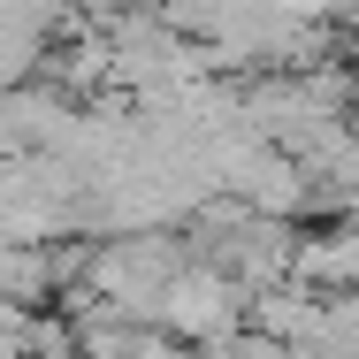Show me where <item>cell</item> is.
<instances>
[{"mask_svg": "<svg viewBox=\"0 0 359 359\" xmlns=\"http://www.w3.org/2000/svg\"><path fill=\"white\" fill-rule=\"evenodd\" d=\"M184 268H191V252H184V237H176V229L100 237V245H92V268H84V290H92L107 313H123V321L153 329V313H161V290L176 283Z\"/></svg>", "mask_w": 359, "mask_h": 359, "instance_id": "cell-1", "label": "cell"}, {"mask_svg": "<svg viewBox=\"0 0 359 359\" xmlns=\"http://www.w3.org/2000/svg\"><path fill=\"white\" fill-rule=\"evenodd\" d=\"M153 329H161L168 344H184V352H222V344L245 329V290L229 283L222 268H199V260H191L176 283L161 290Z\"/></svg>", "mask_w": 359, "mask_h": 359, "instance_id": "cell-2", "label": "cell"}, {"mask_svg": "<svg viewBox=\"0 0 359 359\" xmlns=\"http://www.w3.org/2000/svg\"><path fill=\"white\" fill-rule=\"evenodd\" d=\"M290 283H306L313 298H344V290H359V229H352V222H321V229H298V252H290Z\"/></svg>", "mask_w": 359, "mask_h": 359, "instance_id": "cell-3", "label": "cell"}, {"mask_svg": "<svg viewBox=\"0 0 359 359\" xmlns=\"http://www.w3.org/2000/svg\"><path fill=\"white\" fill-rule=\"evenodd\" d=\"M215 359H298V352H283V344H276V337H260V329H237Z\"/></svg>", "mask_w": 359, "mask_h": 359, "instance_id": "cell-4", "label": "cell"}, {"mask_svg": "<svg viewBox=\"0 0 359 359\" xmlns=\"http://www.w3.org/2000/svg\"><path fill=\"white\" fill-rule=\"evenodd\" d=\"M23 329H31V321H23ZM23 329H0V359H31L23 352Z\"/></svg>", "mask_w": 359, "mask_h": 359, "instance_id": "cell-5", "label": "cell"}, {"mask_svg": "<svg viewBox=\"0 0 359 359\" xmlns=\"http://www.w3.org/2000/svg\"><path fill=\"white\" fill-rule=\"evenodd\" d=\"M168 359H215V352H184V344H176V352H168Z\"/></svg>", "mask_w": 359, "mask_h": 359, "instance_id": "cell-6", "label": "cell"}]
</instances>
